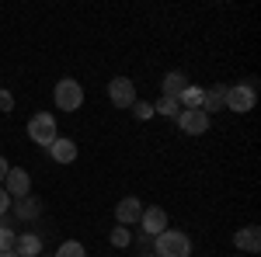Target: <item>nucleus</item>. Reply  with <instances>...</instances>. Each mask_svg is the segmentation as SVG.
<instances>
[{
    "label": "nucleus",
    "mask_w": 261,
    "mask_h": 257,
    "mask_svg": "<svg viewBox=\"0 0 261 257\" xmlns=\"http://www.w3.org/2000/svg\"><path fill=\"white\" fill-rule=\"evenodd\" d=\"M0 188H4V191L11 195V202H18V198L32 195V174H28V170H21V167H11Z\"/></svg>",
    "instance_id": "obj_8"
},
{
    "label": "nucleus",
    "mask_w": 261,
    "mask_h": 257,
    "mask_svg": "<svg viewBox=\"0 0 261 257\" xmlns=\"http://www.w3.org/2000/svg\"><path fill=\"white\" fill-rule=\"evenodd\" d=\"M185 87H188V77H185L181 70H171V73H164V83H161V94H164V98L178 101Z\"/></svg>",
    "instance_id": "obj_14"
},
{
    "label": "nucleus",
    "mask_w": 261,
    "mask_h": 257,
    "mask_svg": "<svg viewBox=\"0 0 261 257\" xmlns=\"http://www.w3.org/2000/svg\"><path fill=\"white\" fill-rule=\"evenodd\" d=\"M233 257H241V254H233Z\"/></svg>",
    "instance_id": "obj_27"
},
{
    "label": "nucleus",
    "mask_w": 261,
    "mask_h": 257,
    "mask_svg": "<svg viewBox=\"0 0 261 257\" xmlns=\"http://www.w3.org/2000/svg\"><path fill=\"white\" fill-rule=\"evenodd\" d=\"M60 136V125H56V115H49V111H35L32 119H28V139L35 142V146H53Z\"/></svg>",
    "instance_id": "obj_2"
},
{
    "label": "nucleus",
    "mask_w": 261,
    "mask_h": 257,
    "mask_svg": "<svg viewBox=\"0 0 261 257\" xmlns=\"http://www.w3.org/2000/svg\"><path fill=\"white\" fill-rule=\"evenodd\" d=\"M7 170H11V163H7V157H0V184H4V178H7Z\"/></svg>",
    "instance_id": "obj_24"
},
{
    "label": "nucleus",
    "mask_w": 261,
    "mask_h": 257,
    "mask_svg": "<svg viewBox=\"0 0 261 257\" xmlns=\"http://www.w3.org/2000/svg\"><path fill=\"white\" fill-rule=\"evenodd\" d=\"M77 153H81V150H77V142H73V139H63V136H56V142L49 146V157L56 160V163H63V167H66V163H73Z\"/></svg>",
    "instance_id": "obj_13"
},
{
    "label": "nucleus",
    "mask_w": 261,
    "mask_h": 257,
    "mask_svg": "<svg viewBox=\"0 0 261 257\" xmlns=\"http://www.w3.org/2000/svg\"><path fill=\"white\" fill-rule=\"evenodd\" d=\"M0 257H18V254H14V250H4V254H0Z\"/></svg>",
    "instance_id": "obj_25"
},
{
    "label": "nucleus",
    "mask_w": 261,
    "mask_h": 257,
    "mask_svg": "<svg viewBox=\"0 0 261 257\" xmlns=\"http://www.w3.org/2000/svg\"><path fill=\"white\" fill-rule=\"evenodd\" d=\"M129 111H133V119H136V122H150V119H153V104H150V101H136Z\"/></svg>",
    "instance_id": "obj_20"
},
{
    "label": "nucleus",
    "mask_w": 261,
    "mask_h": 257,
    "mask_svg": "<svg viewBox=\"0 0 261 257\" xmlns=\"http://www.w3.org/2000/svg\"><path fill=\"white\" fill-rule=\"evenodd\" d=\"M254 104H258V91H254V83H233V87H226V101H223L226 111L247 115V111H254Z\"/></svg>",
    "instance_id": "obj_4"
},
{
    "label": "nucleus",
    "mask_w": 261,
    "mask_h": 257,
    "mask_svg": "<svg viewBox=\"0 0 261 257\" xmlns=\"http://www.w3.org/2000/svg\"><path fill=\"white\" fill-rule=\"evenodd\" d=\"M174 122H178L181 132H188V136H205L209 132V115L202 108H181Z\"/></svg>",
    "instance_id": "obj_6"
},
{
    "label": "nucleus",
    "mask_w": 261,
    "mask_h": 257,
    "mask_svg": "<svg viewBox=\"0 0 261 257\" xmlns=\"http://www.w3.org/2000/svg\"><path fill=\"white\" fill-rule=\"evenodd\" d=\"M178 111H181V104H178V101H171V98H161V101H157V108H153V115H164V119H178Z\"/></svg>",
    "instance_id": "obj_18"
},
{
    "label": "nucleus",
    "mask_w": 261,
    "mask_h": 257,
    "mask_svg": "<svg viewBox=\"0 0 261 257\" xmlns=\"http://www.w3.org/2000/svg\"><path fill=\"white\" fill-rule=\"evenodd\" d=\"M42 250H45V243H42L39 233H18V243H14V254L18 257H42Z\"/></svg>",
    "instance_id": "obj_12"
},
{
    "label": "nucleus",
    "mask_w": 261,
    "mask_h": 257,
    "mask_svg": "<svg viewBox=\"0 0 261 257\" xmlns=\"http://www.w3.org/2000/svg\"><path fill=\"white\" fill-rule=\"evenodd\" d=\"M143 209H146V205H143L140 198H122L119 205H115V226H125V230H129V226H133V222H140V216H143Z\"/></svg>",
    "instance_id": "obj_10"
},
{
    "label": "nucleus",
    "mask_w": 261,
    "mask_h": 257,
    "mask_svg": "<svg viewBox=\"0 0 261 257\" xmlns=\"http://www.w3.org/2000/svg\"><path fill=\"white\" fill-rule=\"evenodd\" d=\"M14 108V98H11V91H0V111H11Z\"/></svg>",
    "instance_id": "obj_22"
},
{
    "label": "nucleus",
    "mask_w": 261,
    "mask_h": 257,
    "mask_svg": "<svg viewBox=\"0 0 261 257\" xmlns=\"http://www.w3.org/2000/svg\"><path fill=\"white\" fill-rule=\"evenodd\" d=\"M178 104L181 108H202V87H185Z\"/></svg>",
    "instance_id": "obj_16"
},
{
    "label": "nucleus",
    "mask_w": 261,
    "mask_h": 257,
    "mask_svg": "<svg viewBox=\"0 0 261 257\" xmlns=\"http://www.w3.org/2000/svg\"><path fill=\"white\" fill-rule=\"evenodd\" d=\"M108 101L115 104V108H122V111H129L133 104H136V83L129 77H112L108 80Z\"/></svg>",
    "instance_id": "obj_5"
},
{
    "label": "nucleus",
    "mask_w": 261,
    "mask_h": 257,
    "mask_svg": "<svg viewBox=\"0 0 261 257\" xmlns=\"http://www.w3.org/2000/svg\"><path fill=\"white\" fill-rule=\"evenodd\" d=\"M56 257H87V250H84L81 240H63L60 250H56Z\"/></svg>",
    "instance_id": "obj_17"
},
{
    "label": "nucleus",
    "mask_w": 261,
    "mask_h": 257,
    "mask_svg": "<svg viewBox=\"0 0 261 257\" xmlns=\"http://www.w3.org/2000/svg\"><path fill=\"white\" fill-rule=\"evenodd\" d=\"M140 230H143V233H146L150 240L161 237L164 230H167V212H164L161 205H150V209H143V216H140Z\"/></svg>",
    "instance_id": "obj_9"
},
{
    "label": "nucleus",
    "mask_w": 261,
    "mask_h": 257,
    "mask_svg": "<svg viewBox=\"0 0 261 257\" xmlns=\"http://www.w3.org/2000/svg\"><path fill=\"white\" fill-rule=\"evenodd\" d=\"M53 101H56V108L60 111H81V104H84V83L81 80H73V77H63L60 83H56V91H53Z\"/></svg>",
    "instance_id": "obj_3"
},
{
    "label": "nucleus",
    "mask_w": 261,
    "mask_h": 257,
    "mask_svg": "<svg viewBox=\"0 0 261 257\" xmlns=\"http://www.w3.org/2000/svg\"><path fill=\"white\" fill-rule=\"evenodd\" d=\"M108 240H112V247H129V243H133V230H125V226H115V230H112V233H108Z\"/></svg>",
    "instance_id": "obj_19"
},
{
    "label": "nucleus",
    "mask_w": 261,
    "mask_h": 257,
    "mask_svg": "<svg viewBox=\"0 0 261 257\" xmlns=\"http://www.w3.org/2000/svg\"><path fill=\"white\" fill-rule=\"evenodd\" d=\"M153 257H192V240L188 233H181V230H164L161 237H153Z\"/></svg>",
    "instance_id": "obj_1"
},
{
    "label": "nucleus",
    "mask_w": 261,
    "mask_h": 257,
    "mask_svg": "<svg viewBox=\"0 0 261 257\" xmlns=\"http://www.w3.org/2000/svg\"><path fill=\"white\" fill-rule=\"evenodd\" d=\"M11 216H14V222H39L45 216V205H42V198L24 195L18 202H11Z\"/></svg>",
    "instance_id": "obj_7"
},
{
    "label": "nucleus",
    "mask_w": 261,
    "mask_h": 257,
    "mask_svg": "<svg viewBox=\"0 0 261 257\" xmlns=\"http://www.w3.org/2000/svg\"><path fill=\"white\" fill-rule=\"evenodd\" d=\"M14 243H18V230L0 226V254H4V250H14Z\"/></svg>",
    "instance_id": "obj_21"
},
{
    "label": "nucleus",
    "mask_w": 261,
    "mask_h": 257,
    "mask_svg": "<svg viewBox=\"0 0 261 257\" xmlns=\"http://www.w3.org/2000/svg\"><path fill=\"white\" fill-rule=\"evenodd\" d=\"M223 101H226V87H223V83H213L209 91H202V111H205V115L223 111Z\"/></svg>",
    "instance_id": "obj_15"
},
{
    "label": "nucleus",
    "mask_w": 261,
    "mask_h": 257,
    "mask_svg": "<svg viewBox=\"0 0 261 257\" xmlns=\"http://www.w3.org/2000/svg\"><path fill=\"white\" fill-rule=\"evenodd\" d=\"M233 247L241 250V254H258L261 250V230L258 226H244L233 233Z\"/></svg>",
    "instance_id": "obj_11"
},
{
    "label": "nucleus",
    "mask_w": 261,
    "mask_h": 257,
    "mask_svg": "<svg viewBox=\"0 0 261 257\" xmlns=\"http://www.w3.org/2000/svg\"><path fill=\"white\" fill-rule=\"evenodd\" d=\"M4 212H11V195L0 188V216H4Z\"/></svg>",
    "instance_id": "obj_23"
},
{
    "label": "nucleus",
    "mask_w": 261,
    "mask_h": 257,
    "mask_svg": "<svg viewBox=\"0 0 261 257\" xmlns=\"http://www.w3.org/2000/svg\"><path fill=\"white\" fill-rule=\"evenodd\" d=\"M140 257H153V254H140Z\"/></svg>",
    "instance_id": "obj_26"
}]
</instances>
